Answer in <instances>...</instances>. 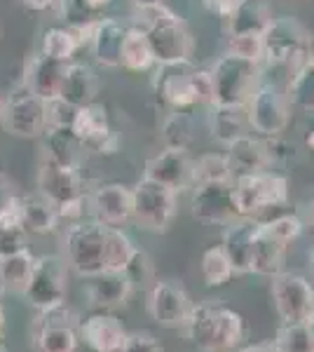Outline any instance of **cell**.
Wrapping results in <instances>:
<instances>
[{"instance_id": "obj_23", "label": "cell", "mask_w": 314, "mask_h": 352, "mask_svg": "<svg viewBox=\"0 0 314 352\" xmlns=\"http://www.w3.org/2000/svg\"><path fill=\"white\" fill-rule=\"evenodd\" d=\"M260 221L258 219H237L225 226L221 247L225 249L232 268L237 275L251 272V252H254V240L258 235Z\"/></svg>"}, {"instance_id": "obj_3", "label": "cell", "mask_w": 314, "mask_h": 352, "mask_svg": "<svg viewBox=\"0 0 314 352\" xmlns=\"http://www.w3.org/2000/svg\"><path fill=\"white\" fill-rule=\"evenodd\" d=\"M108 226L101 221H76L64 235V258L80 277H94L108 270Z\"/></svg>"}, {"instance_id": "obj_43", "label": "cell", "mask_w": 314, "mask_h": 352, "mask_svg": "<svg viewBox=\"0 0 314 352\" xmlns=\"http://www.w3.org/2000/svg\"><path fill=\"white\" fill-rule=\"evenodd\" d=\"M124 275L129 277L131 287L139 289V292H148L153 287V282H155V268H153V261L144 249L139 247L134 249L129 263L124 265Z\"/></svg>"}, {"instance_id": "obj_40", "label": "cell", "mask_w": 314, "mask_h": 352, "mask_svg": "<svg viewBox=\"0 0 314 352\" xmlns=\"http://www.w3.org/2000/svg\"><path fill=\"white\" fill-rule=\"evenodd\" d=\"M232 181V169L227 162V155L221 153H207L195 162V186L199 184H221Z\"/></svg>"}, {"instance_id": "obj_13", "label": "cell", "mask_w": 314, "mask_h": 352, "mask_svg": "<svg viewBox=\"0 0 314 352\" xmlns=\"http://www.w3.org/2000/svg\"><path fill=\"white\" fill-rule=\"evenodd\" d=\"M38 192L47 197L56 207V212H64L71 204H80L89 200V192L85 190V181L78 167H66L52 160H43L38 169Z\"/></svg>"}, {"instance_id": "obj_7", "label": "cell", "mask_w": 314, "mask_h": 352, "mask_svg": "<svg viewBox=\"0 0 314 352\" xmlns=\"http://www.w3.org/2000/svg\"><path fill=\"white\" fill-rule=\"evenodd\" d=\"M0 124L16 139H38L47 129V106L45 99L33 94L21 80L3 101Z\"/></svg>"}, {"instance_id": "obj_19", "label": "cell", "mask_w": 314, "mask_h": 352, "mask_svg": "<svg viewBox=\"0 0 314 352\" xmlns=\"http://www.w3.org/2000/svg\"><path fill=\"white\" fill-rule=\"evenodd\" d=\"M80 343L89 352H122L129 333L122 322L111 312H94L80 322Z\"/></svg>"}, {"instance_id": "obj_29", "label": "cell", "mask_w": 314, "mask_h": 352, "mask_svg": "<svg viewBox=\"0 0 314 352\" xmlns=\"http://www.w3.org/2000/svg\"><path fill=\"white\" fill-rule=\"evenodd\" d=\"M272 21H275V16H272V10L265 0H239L235 12L225 21L227 36H244V33L265 36Z\"/></svg>"}, {"instance_id": "obj_17", "label": "cell", "mask_w": 314, "mask_h": 352, "mask_svg": "<svg viewBox=\"0 0 314 352\" xmlns=\"http://www.w3.org/2000/svg\"><path fill=\"white\" fill-rule=\"evenodd\" d=\"M73 132L80 136L85 151L99 153V155H113L120 151L122 139L115 129L108 122V111L104 104H87L78 109L76 122H73Z\"/></svg>"}, {"instance_id": "obj_1", "label": "cell", "mask_w": 314, "mask_h": 352, "mask_svg": "<svg viewBox=\"0 0 314 352\" xmlns=\"http://www.w3.org/2000/svg\"><path fill=\"white\" fill-rule=\"evenodd\" d=\"M181 331L199 352H235L247 338V320L221 300H204L195 303Z\"/></svg>"}, {"instance_id": "obj_53", "label": "cell", "mask_w": 314, "mask_h": 352, "mask_svg": "<svg viewBox=\"0 0 314 352\" xmlns=\"http://www.w3.org/2000/svg\"><path fill=\"white\" fill-rule=\"evenodd\" d=\"M305 144H307V148H310V151L314 153V127H312V132H310V134H307Z\"/></svg>"}, {"instance_id": "obj_37", "label": "cell", "mask_w": 314, "mask_h": 352, "mask_svg": "<svg viewBox=\"0 0 314 352\" xmlns=\"http://www.w3.org/2000/svg\"><path fill=\"white\" fill-rule=\"evenodd\" d=\"M237 272L232 268L230 258H227L225 249L221 247V244H216V247H209L207 252L202 254V277L204 282H207V287H225L232 282V277H235Z\"/></svg>"}, {"instance_id": "obj_30", "label": "cell", "mask_w": 314, "mask_h": 352, "mask_svg": "<svg viewBox=\"0 0 314 352\" xmlns=\"http://www.w3.org/2000/svg\"><path fill=\"white\" fill-rule=\"evenodd\" d=\"M16 212H19V219L28 230V235H49V232L56 230V223L61 219L54 204L47 197L40 195V192L38 195L19 197Z\"/></svg>"}, {"instance_id": "obj_24", "label": "cell", "mask_w": 314, "mask_h": 352, "mask_svg": "<svg viewBox=\"0 0 314 352\" xmlns=\"http://www.w3.org/2000/svg\"><path fill=\"white\" fill-rule=\"evenodd\" d=\"M87 298L94 308L99 310H113L127 303L134 287H131L129 277L124 270H104L94 277H87Z\"/></svg>"}, {"instance_id": "obj_18", "label": "cell", "mask_w": 314, "mask_h": 352, "mask_svg": "<svg viewBox=\"0 0 314 352\" xmlns=\"http://www.w3.org/2000/svg\"><path fill=\"white\" fill-rule=\"evenodd\" d=\"M144 176L181 192L195 188V162L190 160L188 151L183 148H164L146 162Z\"/></svg>"}, {"instance_id": "obj_27", "label": "cell", "mask_w": 314, "mask_h": 352, "mask_svg": "<svg viewBox=\"0 0 314 352\" xmlns=\"http://www.w3.org/2000/svg\"><path fill=\"white\" fill-rule=\"evenodd\" d=\"M40 139H43V160L80 169L85 146L73 127H47Z\"/></svg>"}, {"instance_id": "obj_50", "label": "cell", "mask_w": 314, "mask_h": 352, "mask_svg": "<svg viewBox=\"0 0 314 352\" xmlns=\"http://www.w3.org/2000/svg\"><path fill=\"white\" fill-rule=\"evenodd\" d=\"M28 12H45V10H54L56 0H19Z\"/></svg>"}, {"instance_id": "obj_62", "label": "cell", "mask_w": 314, "mask_h": 352, "mask_svg": "<svg viewBox=\"0 0 314 352\" xmlns=\"http://www.w3.org/2000/svg\"><path fill=\"white\" fill-rule=\"evenodd\" d=\"M312 56H314V54H312Z\"/></svg>"}, {"instance_id": "obj_22", "label": "cell", "mask_w": 314, "mask_h": 352, "mask_svg": "<svg viewBox=\"0 0 314 352\" xmlns=\"http://www.w3.org/2000/svg\"><path fill=\"white\" fill-rule=\"evenodd\" d=\"M129 26L122 24L115 16H101L94 24L92 31V54L96 59V64L106 66V68H117L122 66V47L127 41Z\"/></svg>"}, {"instance_id": "obj_25", "label": "cell", "mask_w": 314, "mask_h": 352, "mask_svg": "<svg viewBox=\"0 0 314 352\" xmlns=\"http://www.w3.org/2000/svg\"><path fill=\"white\" fill-rule=\"evenodd\" d=\"M227 162L232 169V181L239 176H251L267 172V167L272 164V155L267 144H262L260 139H254L251 134L239 136L227 146Z\"/></svg>"}, {"instance_id": "obj_34", "label": "cell", "mask_w": 314, "mask_h": 352, "mask_svg": "<svg viewBox=\"0 0 314 352\" xmlns=\"http://www.w3.org/2000/svg\"><path fill=\"white\" fill-rule=\"evenodd\" d=\"M155 54H153V47L148 43L144 28L139 26H129L127 41H124L122 47V68L134 73H146L155 66Z\"/></svg>"}, {"instance_id": "obj_11", "label": "cell", "mask_w": 314, "mask_h": 352, "mask_svg": "<svg viewBox=\"0 0 314 352\" xmlns=\"http://www.w3.org/2000/svg\"><path fill=\"white\" fill-rule=\"evenodd\" d=\"M68 270L71 268H68L66 258L59 256V254H45V256H38L31 282H28V287L24 292V298L38 312L66 303Z\"/></svg>"}, {"instance_id": "obj_26", "label": "cell", "mask_w": 314, "mask_h": 352, "mask_svg": "<svg viewBox=\"0 0 314 352\" xmlns=\"http://www.w3.org/2000/svg\"><path fill=\"white\" fill-rule=\"evenodd\" d=\"M287 252L289 244H284L282 240H277L272 232L265 230L260 221L258 235L254 240V252H251V272L260 277H275L279 272H284L287 265Z\"/></svg>"}, {"instance_id": "obj_51", "label": "cell", "mask_w": 314, "mask_h": 352, "mask_svg": "<svg viewBox=\"0 0 314 352\" xmlns=\"http://www.w3.org/2000/svg\"><path fill=\"white\" fill-rule=\"evenodd\" d=\"M239 352H282L275 345V340H267V343H254V345H244L239 348Z\"/></svg>"}, {"instance_id": "obj_36", "label": "cell", "mask_w": 314, "mask_h": 352, "mask_svg": "<svg viewBox=\"0 0 314 352\" xmlns=\"http://www.w3.org/2000/svg\"><path fill=\"white\" fill-rule=\"evenodd\" d=\"M82 47L78 41V36L68 26H52L43 33V41H40V52L52 56V59L66 61L71 64L73 54Z\"/></svg>"}, {"instance_id": "obj_35", "label": "cell", "mask_w": 314, "mask_h": 352, "mask_svg": "<svg viewBox=\"0 0 314 352\" xmlns=\"http://www.w3.org/2000/svg\"><path fill=\"white\" fill-rule=\"evenodd\" d=\"M54 12L59 16L61 24L73 28V31L92 28L101 19L99 16L101 8H96L92 0H56Z\"/></svg>"}, {"instance_id": "obj_4", "label": "cell", "mask_w": 314, "mask_h": 352, "mask_svg": "<svg viewBox=\"0 0 314 352\" xmlns=\"http://www.w3.org/2000/svg\"><path fill=\"white\" fill-rule=\"evenodd\" d=\"M265 61L270 68H287L293 73L312 56V36L293 16H277L262 36Z\"/></svg>"}, {"instance_id": "obj_33", "label": "cell", "mask_w": 314, "mask_h": 352, "mask_svg": "<svg viewBox=\"0 0 314 352\" xmlns=\"http://www.w3.org/2000/svg\"><path fill=\"white\" fill-rule=\"evenodd\" d=\"M287 96L291 109L302 113H314V56L305 61L300 68H295L289 76Z\"/></svg>"}, {"instance_id": "obj_38", "label": "cell", "mask_w": 314, "mask_h": 352, "mask_svg": "<svg viewBox=\"0 0 314 352\" xmlns=\"http://www.w3.org/2000/svg\"><path fill=\"white\" fill-rule=\"evenodd\" d=\"M192 139H195V124H192V118L188 116L186 111H171L162 124L164 148L188 151V146L192 144Z\"/></svg>"}, {"instance_id": "obj_55", "label": "cell", "mask_w": 314, "mask_h": 352, "mask_svg": "<svg viewBox=\"0 0 314 352\" xmlns=\"http://www.w3.org/2000/svg\"><path fill=\"white\" fill-rule=\"evenodd\" d=\"M92 3L96 5V8H101V10H104L106 5H111V0H92Z\"/></svg>"}, {"instance_id": "obj_15", "label": "cell", "mask_w": 314, "mask_h": 352, "mask_svg": "<svg viewBox=\"0 0 314 352\" xmlns=\"http://www.w3.org/2000/svg\"><path fill=\"white\" fill-rule=\"evenodd\" d=\"M190 212L199 223L207 226H227L242 219L235 200V181L195 186L190 197Z\"/></svg>"}, {"instance_id": "obj_10", "label": "cell", "mask_w": 314, "mask_h": 352, "mask_svg": "<svg viewBox=\"0 0 314 352\" xmlns=\"http://www.w3.org/2000/svg\"><path fill=\"white\" fill-rule=\"evenodd\" d=\"M235 200L242 219H256L265 209L289 202V181L282 174L260 172L235 179Z\"/></svg>"}, {"instance_id": "obj_46", "label": "cell", "mask_w": 314, "mask_h": 352, "mask_svg": "<svg viewBox=\"0 0 314 352\" xmlns=\"http://www.w3.org/2000/svg\"><path fill=\"white\" fill-rule=\"evenodd\" d=\"M45 106H47V127H73L78 109L73 104H68L64 96L45 101Z\"/></svg>"}, {"instance_id": "obj_52", "label": "cell", "mask_w": 314, "mask_h": 352, "mask_svg": "<svg viewBox=\"0 0 314 352\" xmlns=\"http://www.w3.org/2000/svg\"><path fill=\"white\" fill-rule=\"evenodd\" d=\"M136 5V10H150V8H159L164 5V0H131Z\"/></svg>"}, {"instance_id": "obj_20", "label": "cell", "mask_w": 314, "mask_h": 352, "mask_svg": "<svg viewBox=\"0 0 314 352\" xmlns=\"http://www.w3.org/2000/svg\"><path fill=\"white\" fill-rule=\"evenodd\" d=\"M89 212L96 221L106 226L122 228L134 214V197L131 188L122 184H104L89 192Z\"/></svg>"}, {"instance_id": "obj_39", "label": "cell", "mask_w": 314, "mask_h": 352, "mask_svg": "<svg viewBox=\"0 0 314 352\" xmlns=\"http://www.w3.org/2000/svg\"><path fill=\"white\" fill-rule=\"evenodd\" d=\"M26 237H28V230L24 228V223H21L16 207L12 212L0 217V256H10V254L28 249Z\"/></svg>"}, {"instance_id": "obj_59", "label": "cell", "mask_w": 314, "mask_h": 352, "mask_svg": "<svg viewBox=\"0 0 314 352\" xmlns=\"http://www.w3.org/2000/svg\"><path fill=\"white\" fill-rule=\"evenodd\" d=\"M0 352H10V350H8V345H3V343H0Z\"/></svg>"}, {"instance_id": "obj_41", "label": "cell", "mask_w": 314, "mask_h": 352, "mask_svg": "<svg viewBox=\"0 0 314 352\" xmlns=\"http://www.w3.org/2000/svg\"><path fill=\"white\" fill-rule=\"evenodd\" d=\"M134 242L122 228L108 226V242H106V263L108 270H124L134 254Z\"/></svg>"}, {"instance_id": "obj_2", "label": "cell", "mask_w": 314, "mask_h": 352, "mask_svg": "<svg viewBox=\"0 0 314 352\" xmlns=\"http://www.w3.org/2000/svg\"><path fill=\"white\" fill-rule=\"evenodd\" d=\"M139 12L144 14L139 28H144L157 64H176V61L192 59L195 41H192L190 28L179 14L171 12L167 5L139 10Z\"/></svg>"}, {"instance_id": "obj_42", "label": "cell", "mask_w": 314, "mask_h": 352, "mask_svg": "<svg viewBox=\"0 0 314 352\" xmlns=\"http://www.w3.org/2000/svg\"><path fill=\"white\" fill-rule=\"evenodd\" d=\"M272 340L282 352H314V338L307 324H282Z\"/></svg>"}, {"instance_id": "obj_8", "label": "cell", "mask_w": 314, "mask_h": 352, "mask_svg": "<svg viewBox=\"0 0 314 352\" xmlns=\"http://www.w3.org/2000/svg\"><path fill=\"white\" fill-rule=\"evenodd\" d=\"M80 317L66 303L40 310L31 324V340L38 352H76L80 345Z\"/></svg>"}, {"instance_id": "obj_58", "label": "cell", "mask_w": 314, "mask_h": 352, "mask_svg": "<svg viewBox=\"0 0 314 352\" xmlns=\"http://www.w3.org/2000/svg\"><path fill=\"white\" fill-rule=\"evenodd\" d=\"M307 327H310V333H312V338H314V317L310 322H307Z\"/></svg>"}, {"instance_id": "obj_44", "label": "cell", "mask_w": 314, "mask_h": 352, "mask_svg": "<svg viewBox=\"0 0 314 352\" xmlns=\"http://www.w3.org/2000/svg\"><path fill=\"white\" fill-rule=\"evenodd\" d=\"M262 226H265L267 232H272L284 244L295 242L302 235V230H305V221L298 214H279V217L270 221H262Z\"/></svg>"}, {"instance_id": "obj_16", "label": "cell", "mask_w": 314, "mask_h": 352, "mask_svg": "<svg viewBox=\"0 0 314 352\" xmlns=\"http://www.w3.org/2000/svg\"><path fill=\"white\" fill-rule=\"evenodd\" d=\"M197 68L192 61H176V64H157L153 76V89L157 101L169 106L171 111H188L197 106L195 89H192V76Z\"/></svg>"}, {"instance_id": "obj_12", "label": "cell", "mask_w": 314, "mask_h": 352, "mask_svg": "<svg viewBox=\"0 0 314 352\" xmlns=\"http://www.w3.org/2000/svg\"><path fill=\"white\" fill-rule=\"evenodd\" d=\"M247 111H249L251 129L258 132L260 136L275 139L289 124L291 104H289L287 89H282L272 80H260L256 92L251 94Z\"/></svg>"}, {"instance_id": "obj_28", "label": "cell", "mask_w": 314, "mask_h": 352, "mask_svg": "<svg viewBox=\"0 0 314 352\" xmlns=\"http://www.w3.org/2000/svg\"><path fill=\"white\" fill-rule=\"evenodd\" d=\"M251 129L249 111L242 104H211V134L223 146H230Z\"/></svg>"}, {"instance_id": "obj_56", "label": "cell", "mask_w": 314, "mask_h": 352, "mask_svg": "<svg viewBox=\"0 0 314 352\" xmlns=\"http://www.w3.org/2000/svg\"><path fill=\"white\" fill-rule=\"evenodd\" d=\"M310 270H312V275H314V249L310 252Z\"/></svg>"}, {"instance_id": "obj_60", "label": "cell", "mask_w": 314, "mask_h": 352, "mask_svg": "<svg viewBox=\"0 0 314 352\" xmlns=\"http://www.w3.org/2000/svg\"><path fill=\"white\" fill-rule=\"evenodd\" d=\"M0 111H3V101H0Z\"/></svg>"}, {"instance_id": "obj_32", "label": "cell", "mask_w": 314, "mask_h": 352, "mask_svg": "<svg viewBox=\"0 0 314 352\" xmlns=\"http://www.w3.org/2000/svg\"><path fill=\"white\" fill-rule=\"evenodd\" d=\"M36 258L38 256H33L31 249L10 254V256H0V275H3V282L8 292L24 296L28 282H31L33 268H36Z\"/></svg>"}, {"instance_id": "obj_6", "label": "cell", "mask_w": 314, "mask_h": 352, "mask_svg": "<svg viewBox=\"0 0 314 352\" xmlns=\"http://www.w3.org/2000/svg\"><path fill=\"white\" fill-rule=\"evenodd\" d=\"M216 85L214 104H242L247 106L251 94L260 82V66L244 56L225 52L211 68Z\"/></svg>"}, {"instance_id": "obj_5", "label": "cell", "mask_w": 314, "mask_h": 352, "mask_svg": "<svg viewBox=\"0 0 314 352\" xmlns=\"http://www.w3.org/2000/svg\"><path fill=\"white\" fill-rule=\"evenodd\" d=\"M134 197V221L139 228L150 232H167L179 214V192L144 176L131 188Z\"/></svg>"}, {"instance_id": "obj_57", "label": "cell", "mask_w": 314, "mask_h": 352, "mask_svg": "<svg viewBox=\"0 0 314 352\" xmlns=\"http://www.w3.org/2000/svg\"><path fill=\"white\" fill-rule=\"evenodd\" d=\"M8 292V289H5V282H3V275H0V296H3V294Z\"/></svg>"}, {"instance_id": "obj_61", "label": "cell", "mask_w": 314, "mask_h": 352, "mask_svg": "<svg viewBox=\"0 0 314 352\" xmlns=\"http://www.w3.org/2000/svg\"><path fill=\"white\" fill-rule=\"evenodd\" d=\"M237 352H239V350H237Z\"/></svg>"}, {"instance_id": "obj_49", "label": "cell", "mask_w": 314, "mask_h": 352, "mask_svg": "<svg viewBox=\"0 0 314 352\" xmlns=\"http://www.w3.org/2000/svg\"><path fill=\"white\" fill-rule=\"evenodd\" d=\"M202 5L209 10L211 14L221 16V19H230V14L235 12V8L239 5V0H202Z\"/></svg>"}, {"instance_id": "obj_48", "label": "cell", "mask_w": 314, "mask_h": 352, "mask_svg": "<svg viewBox=\"0 0 314 352\" xmlns=\"http://www.w3.org/2000/svg\"><path fill=\"white\" fill-rule=\"evenodd\" d=\"M16 204H19V195H16V190H14V184L0 172V217L12 212Z\"/></svg>"}, {"instance_id": "obj_21", "label": "cell", "mask_w": 314, "mask_h": 352, "mask_svg": "<svg viewBox=\"0 0 314 352\" xmlns=\"http://www.w3.org/2000/svg\"><path fill=\"white\" fill-rule=\"evenodd\" d=\"M66 71H68L66 61L52 59V56L38 52L28 59L26 71H24V82L33 94H38L40 99L49 101V99L61 96Z\"/></svg>"}, {"instance_id": "obj_45", "label": "cell", "mask_w": 314, "mask_h": 352, "mask_svg": "<svg viewBox=\"0 0 314 352\" xmlns=\"http://www.w3.org/2000/svg\"><path fill=\"white\" fill-rule=\"evenodd\" d=\"M227 52L260 64L262 56H265V41H262V36H256V33L230 36V38H227Z\"/></svg>"}, {"instance_id": "obj_47", "label": "cell", "mask_w": 314, "mask_h": 352, "mask_svg": "<svg viewBox=\"0 0 314 352\" xmlns=\"http://www.w3.org/2000/svg\"><path fill=\"white\" fill-rule=\"evenodd\" d=\"M122 352H164V345L148 331H134L129 333L127 343Z\"/></svg>"}, {"instance_id": "obj_9", "label": "cell", "mask_w": 314, "mask_h": 352, "mask_svg": "<svg viewBox=\"0 0 314 352\" xmlns=\"http://www.w3.org/2000/svg\"><path fill=\"white\" fill-rule=\"evenodd\" d=\"M270 296L282 324H307L314 317V285L300 272L284 270L272 277Z\"/></svg>"}, {"instance_id": "obj_14", "label": "cell", "mask_w": 314, "mask_h": 352, "mask_svg": "<svg viewBox=\"0 0 314 352\" xmlns=\"http://www.w3.org/2000/svg\"><path fill=\"white\" fill-rule=\"evenodd\" d=\"M192 308L195 303L179 282L155 280L146 292V310L159 327L183 329L186 322L190 320Z\"/></svg>"}, {"instance_id": "obj_54", "label": "cell", "mask_w": 314, "mask_h": 352, "mask_svg": "<svg viewBox=\"0 0 314 352\" xmlns=\"http://www.w3.org/2000/svg\"><path fill=\"white\" fill-rule=\"evenodd\" d=\"M3 331H5V310L0 305V338H3Z\"/></svg>"}, {"instance_id": "obj_31", "label": "cell", "mask_w": 314, "mask_h": 352, "mask_svg": "<svg viewBox=\"0 0 314 352\" xmlns=\"http://www.w3.org/2000/svg\"><path fill=\"white\" fill-rule=\"evenodd\" d=\"M61 96L76 109L94 104L96 96H99V76H96L94 68L71 61L64 78V87H61Z\"/></svg>"}]
</instances>
